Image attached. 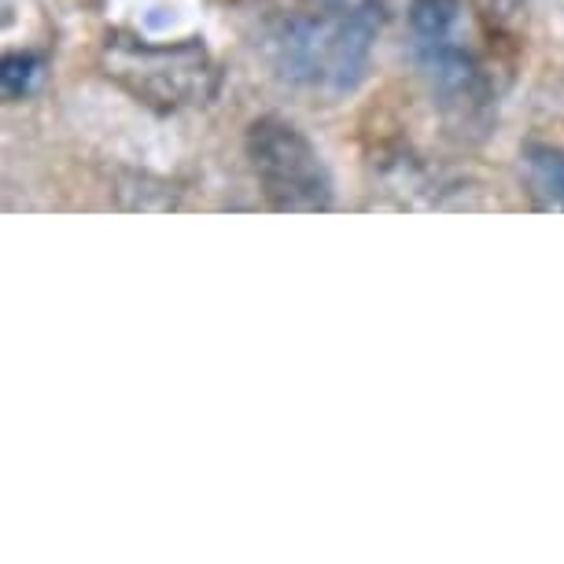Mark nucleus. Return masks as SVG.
<instances>
[{
	"label": "nucleus",
	"mask_w": 564,
	"mask_h": 564,
	"mask_svg": "<svg viewBox=\"0 0 564 564\" xmlns=\"http://www.w3.org/2000/svg\"><path fill=\"white\" fill-rule=\"evenodd\" d=\"M377 30V0H306L270 30L265 45L281 78L344 97L366 78Z\"/></svg>",
	"instance_id": "1"
},
{
	"label": "nucleus",
	"mask_w": 564,
	"mask_h": 564,
	"mask_svg": "<svg viewBox=\"0 0 564 564\" xmlns=\"http://www.w3.org/2000/svg\"><path fill=\"white\" fill-rule=\"evenodd\" d=\"M413 59L429 82L443 122L468 141H484L495 126V89L465 37L462 0H410Z\"/></svg>",
	"instance_id": "2"
},
{
	"label": "nucleus",
	"mask_w": 564,
	"mask_h": 564,
	"mask_svg": "<svg viewBox=\"0 0 564 564\" xmlns=\"http://www.w3.org/2000/svg\"><path fill=\"white\" fill-rule=\"evenodd\" d=\"M248 163L265 204L281 215H322L333 207V170L300 126L276 115H262L248 126Z\"/></svg>",
	"instance_id": "3"
},
{
	"label": "nucleus",
	"mask_w": 564,
	"mask_h": 564,
	"mask_svg": "<svg viewBox=\"0 0 564 564\" xmlns=\"http://www.w3.org/2000/svg\"><path fill=\"white\" fill-rule=\"evenodd\" d=\"M520 166H524L531 204L546 215H564V148L528 141L520 148Z\"/></svg>",
	"instance_id": "4"
},
{
	"label": "nucleus",
	"mask_w": 564,
	"mask_h": 564,
	"mask_svg": "<svg viewBox=\"0 0 564 564\" xmlns=\"http://www.w3.org/2000/svg\"><path fill=\"white\" fill-rule=\"evenodd\" d=\"M45 70V59L34 56V52H23V56H8L4 59V97L8 100H23L34 82Z\"/></svg>",
	"instance_id": "5"
},
{
	"label": "nucleus",
	"mask_w": 564,
	"mask_h": 564,
	"mask_svg": "<svg viewBox=\"0 0 564 564\" xmlns=\"http://www.w3.org/2000/svg\"><path fill=\"white\" fill-rule=\"evenodd\" d=\"M487 4L495 8L498 19H517L520 8H524V0H487Z\"/></svg>",
	"instance_id": "6"
}]
</instances>
